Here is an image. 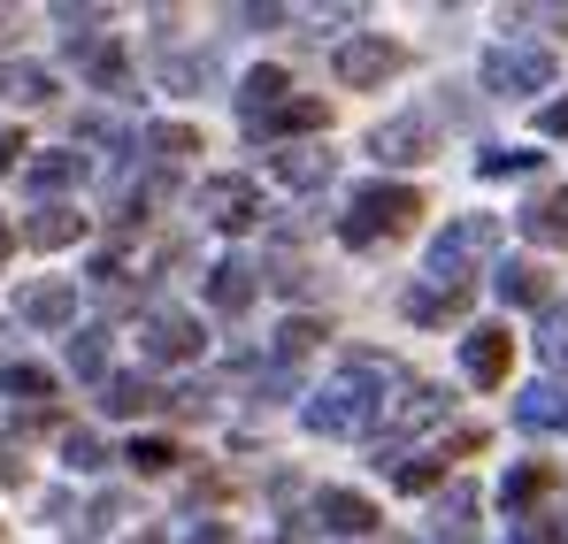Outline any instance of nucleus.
<instances>
[{
  "label": "nucleus",
  "instance_id": "nucleus-7",
  "mask_svg": "<svg viewBox=\"0 0 568 544\" xmlns=\"http://www.w3.org/2000/svg\"><path fill=\"white\" fill-rule=\"evenodd\" d=\"M392 70H399V47H392V39H377V31H369V39H346V47H338V85L369 92V85H384Z\"/></svg>",
  "mask_w": 568,
  "mask_h": 544
},
{
  "label": "nucleus",
  "instance_id": "nucleus-24",
  "mask_svg": "<svg viewBox=\"0 0 568 544\" xmlns=\"http://www.w3.org/2000/svg\"><path fill=\"white\" fill-rule=\"evenodd\" d=\"M476 522V491L469 483H446V499H438V544H462Z\"/></svg>",
  "mask_w": 568,
  "mask_h": 544
},
{
  "label": "nucleus",
  "instance_id": "nucleus-39",
  "mask_svg": "<svg viewBox=\"0 0 568 544\" xmlns=\"http://www.w3.org/2000/svg\"><path fill=\"white\" fill-rule=\"evenodd\" d=\"M23 154H31V146H23V138H16V131H0V177H8V170H16V162H23Z\"/></svg>",
  "mask_w": 568,
  "mask_h": 544
},
{
  "label": "nucleus",
  "instance_id": "nucleus-5",
  "mask_svg": "<svg viewBox=\"0 0 568 544\" xmlns=\"http://www.w3.org/2000/svg\"><path fill=\"white\" fill-rule=\"evenodd\" d=\"M200 215H207L215 230H254V223H262V192L246 177H207L200 184Z\"/></svg>",
  "mask_w": 568,
  "mask_h": 544
},
{
  "label": "nucleus",
  "instance_id": "nucleus-13",
  "mask_svg": "<svg viewBox=\"0 0 568 544\" xmlns=\"http://www.w3.org/2000/svg\"><path fill=\"white\" fill-rule=\"evenodd\" d=\"M515 422H523V430H538V438L568 430V399H561V383H523V391H515Z\"/></svg>",
  "mask_w": 568,
  "mask_h": 544
},
{
  "label": "nucleus",
  "instance_id": "nucleus-20",
  "mask_svg": "<svg viewBox=\"0 0 568 544\" xmlns=\"http://www.w3.org/2000/svg\"><path fill=\"white\" fill-rule=\"evenodd\" d=\"M207 299H215L223 315H246V307H254V269H246V261H215V269H207Z\"/></svg>",
  "mask_w": 568,
  "mask_h": 544
},
{
  "label": "nucleus",
  "instance_id": "nucleus-8",
  "mask_svg": "<svg viewBox=\"0 0 568 544\" xmlns=\"http://www.w3.org/2000/svg\"><path fill=\"white\" fill-rule=\"evenodd\" d=\"M16 315L39 322V330H70V322H78V284H62V276L23 284V291H16Z\"/></svg>",
  "mask_w": 568,
  "mask_h": 544
},
{
  "label": "nucleus",
  "instance_id": "nucleus-37",
  "mask_svg": "<svg viewBox=\"0 0 568 544\" xmlns=\"http://www.w3.org/2000/svg\"><path fill=\"white\" fill-rule=\"evenodd\" d=\"M162 78H170V85H207L215 62H207V54H178V62H162Z\"/></svg>",
  "mask_w": 568,
  "mask_h": 544
},
{
  "label": "nucleus",
  "instance_id": "nucleus-30",
  "mask_svg": "<svg viewBox=\"0 0 568 544\" xmlns=\"http://www.w3.org/2000/svg\"><path fill=\"white\" fill-rule=\"evenodd\" d=\"M546 483H554V468H515V475L499 483V499L523 514V506H538V499H546Z\"/></svg>",
  "mask_w": 568,
  "mask_h": 544
},
{
  "label": "nucleus",
  "instance_id": "nucleus-34",
  "mask_svg": "<svg viewBox=\"0 0 568 544\" xmlns=\"http://www.w3.org/2000/svg\"><path fill=\"white\" fill-rule=\"evenodd\" d=\"M62 460H70L78 475H93V468H108V445H100L93 430H70V438H62Z\"/></svg>",
  "mask_w": 568,
  "mask_h": 544
},
{
  "label": "nucleus",
  "instance_id": "nucleus-11",
  "mask_svg": "<svg viewBox=\"0 0 568 544\" xmlns=\"http://www.w3.org/2000/svg\"><path fill=\"white\" fill-rule=\"evenodd\" d=\"M507 361H515V338H507V330L476 322L469 338H462V368H469V383H507Z\"/></svg>",
  "mask_w": 568,
  "mask_h": 544
},
{
  "label": "nucleus",
  "instance_id": "nucleus-28",
  "mask_svg": "<svg viewBox=\"0 0 568 544\" xmlns=\"http://www.w3.org/2000/svg\"><path fill=\"white\" fill-rule=\"evenodd\" d=\"M23 177H31V192H62V184L85 177V162H78V154H39V162H31Z\"/></svg>",
  "mask_w": 568,
  "mask_h": 544
},
{
  "label": "nucleus",
  "instance_id": "nucleus-29",
  "mask_svg": "<svg viewBox=\"0 0 568 544\" xmlns=\"http://www.w3.org/2000/svg\"><path fill=\"white\" fill-rule=\"evenodd\" d=\"M476 170H484V177H530V170H538V154H530V146H484V154H476Z\"/></svg>",
  "mask_w": 568,
  "mask_h": 544
},
{
  "label": "nucleus",
  "instance_id": "nucleus-23",
  "mask_svg": "<svg viewBox=\"0 0 568 544\" xmlns=\"http://www.w3.org/2000/svg\"><path fill=\"white\" fill-rule=\"evenodd\" d=\"M323 123H331V107H323V100H284L254 138H292V131H323Z\"/></svg>",
  "mask_w": 568,
  "mask_h": 544
},
{
  "label": "nucleus",
  "instance_id": "nucleus-18",
  "mask_svg": "<svg viewBox=\"0 0 568 544\" xmlns=\"http://www.w3.org/2000/svg\"><path fill=\"white\" fill-rule=\"evenodd\" d=\"M469 315V284L446 291V284H415L407 291V322H462Z\"/></svg>",
  "mask_w": 568,
  "mask_h": 544
},
{
  "label": "nucleus",
  "instance_id": "nucleus-42",
  "mask_svg": "<svg viewBox=\"0 0 568 544\" xmlns=\"http://www.w3.org/2000/svg\"><path fill=\"white\" fill-rule=\"evenodd\" d=\"M139 544H154V537H139Z\"/></svg>",
  "mask_w": 568,
  "mask_h": 544
},
{
  "label": "nucleus",
  "instance_id": "nucleus-16",
  "mask_svg": "<svg viewBox=\"0 0 568 544\" xmlns=\"http://www.w3.org/2000/svg\"><path fill=\"white\" fill-rule=\"evenodd\" d=\"M23 238H31L39 254H54V246H78V238H85V215H78V207H62V199H47V207L23 223Z\"/></svg>",
  "mask_w": 568,
  "mask_h": 544
},
{
  "label": "nucleus",
  "instance_id": "nucleus-26",
  "mask_svg": "<svg viewBox=\"0 0 568 544\" xmlns=\"http://www.w3.org/2000/svg\"><path fill=\"white\" fill-rule=\"evenodd\" d=\"M70 376H85V383L108 376V330H78L70 338Z\"/></svg>",
  "mask_w": 568,
  "mask_h": 544
},
{
  "label": "nucleus",
  "instance_id": "nucleus-38",
  "mask_svg": "<svg viewBox=\"0 0 568 544\" xmlns=\"http://www.w3.org/2000/svg\"><path fill=\"white\" fill-rule=\"evenodd\" d=\"M538 123H546V138H568V100H546Z\"/></svg>",
  "mask_w": 568,
  "mask_h": 544
},
{
  "label": "nucleus",
  "instance_id": "nucleus-25",
  "mask_svg": "<svg viewBox=\"0 0 568 544\" xmlns=\"http://www.w3.org/2000/svg\"><path fill=\"white\" fill-rule=\"evenodd\" d=\"M0 399H54V376L31 361H8L0 368Z\"/></svg>",
  "mask_w": 568,
  "mask_h": 544
},
{
  "label": "nucleus",
  "instance_id": "nucleus-21",
  "mask_svg": "<svg viewBox=\"0 0 568 544\" xmlns=\"http://www.w3.org/2000/svg\"><path fill=\"white\" fill-rule=\"evenodd\" d=\"M154 399H162V391H154L146 376H100V407H108V414H146Z\"/></svg>",
  "mask_w": 568,
  "mask_h": 544
},
{
  "label": "nucleus",
  "instance_id": "nucleus-12",
  "mask_svg": "<svg viewBox=\"0 0 568 544\" xmlns=\"http://www.w3.org/2000/svg\"><path fill=\"white\" fill-rule=\"evenodd\" d=\"M284 100H292V78H284V70H246V85H239V123L262 131Z\"/></svg>",
  "mask_w": 568,
  "mask_h": 544
},
{
  "label": "nucleus",
  "instance_id": "nucleus-31",
  "mask_svg": "<svg viewBox=\"0 0 568 544\" xmlns=\"http://www.w3.org/2000/svg\"><path fill=\"white\" fill-rule=\"evenodd\" d=\"M131 468H139V475H170V468H178V445H170V438H131Z\"/></svg>",
  "mask_w": 568,
  "mask_h": 544
},
{
  "label": "nucleus",
  "instance_id": "nucleus-33",
  "mask_svg": "<svg viewBox=\"0 0 568 544\" xmlns=\"http://www.w3.org/2000/svg\"><path fill=\"white\" fill-rule=\"evenodd\" d=\"M392 483L399 491H438L446 483V460H392Z\"/></svg>",
  "mask_w": 568,
  "mask_h": 544
},
{
  "label": "nucleus",
  "instance_id": "nucleus-1",
  "mask_svg": "<svg viewBox=\"0 0 568 544\" xmlns=\"http://www.w3.org/2000/svg\"><path fill=\"white\" fill-rule=\"evenodd\" d=\"M384 383H392V368H384L377 353H354V361L300 407V422H307L315 438H362V430L377 422V407H384Z\"/></svg>",
  "mask_w": 568,
  "mask_h": 544
},
{
  "label": "nucleus",
  "instance_id": "nucleus-40",
  "mask_svg": "<svg viewBox=\"0 0 568 544\" xmlns=\"http://www.w3.org/2000/svg\"><path fill=\"white\" fill-rule=\"evenodd\" d=\"M185 544H231V530H223V522H192Z\"/></svg>",
  "mask_w": 568,
  "mask_h": 544
},
{
  "label": "nucleus",
  "instance_id": "nucleus-17",
  "mask_svg": "<svg viewBox=\"0 0 568 544\" xmlns=\"http://www.w3.org/2000/svg\"><path fill=\"white\" fill-rule=\"evenodd\" d=\"M515 223H523V238H538V246H561V238H568V192H538V199H530Z\"/></svg>",
  "mask_w": 568,
  "mask_h": 544
},
{
  "label": "nucleus",
  "instance_id": "nucleus-41",
  "mask_svg": "<svg viewBox=\"0 0 568 544\" xmlns=\"http://www.w3.org/2000/svg\"><path fill=\"white\" fill-rule=\"evenodd\" d=\"M8 246H16V230H8V223H0V261H8Z\"/></svg>",
  "mask_w": 568,
  "mask_h": 544
},
{
  "label": "nucleus",
  "instance_id": "nucleus-35",
  "mask_svg": "<svg viewBox=\"0 0 568 544\" xmlns=\"http://www.w3.org/2000/svg\"><path fill=\"white\" fill-rule=\"evenodd\" d=\"M538 353H546V368H568V315H561V307H546V322H538Z\"/></svg>",
  "mask_w": 568,
  "mask_h": 544
},
{
  "label": "nucleus",
  "instance_id": "nucleus-10",
  "mask_svg": "<svg viewBox=\"0 0 568 544\" xmlns=\"http://www.w3.org/2000/svg\"><path fill=\"white\" fill-rule=\"evenodd\" d=\"M369 154H377V162H392V170L423 162V154H430V123H423V115H392V123H377V131H369Z\"/></svg>",
  "mask_w": 568,
  "mask_h": 544
},
{
  "label": "nucleus",
  "instance_id": "nucleus-32",
  "mask_svg": "<svg viewBox=\"0 0 568 544\" xmlns=\"http://www.w3.org/2000/svg\"><path fill=\"white\" fill-rule=\"evenodd\" d=\"M146 146H154L162 162H178V154H200V131H192V123H154Z\"/></svg>",
  "mask_w": 568,
  "mask_h": 544
},
{
  "label": "nucleus",
  "instance_id": "nucleus-3",
  "mask_svg": "<svg viewBox=\"0 0 568 544\" xmlns=\"http://www.w3.org/2000/svg\"><path fill=\"white\" fill-rule=\"evenodd\" d=\"M491 246H499V223H491V215H462V223H454V230L430 246V284L462 291V276H469L476 261L491 254Z\"/></svg>",
  "mask_w": 568,
  "mask_h": 544
},
{
  "label": "nucleus",
  "instance_id": "nucleus-4",
  "mask_svg": "<svg viewBox=\"0 0 568 544\" xmlns=\"http://www.w3.org/2000/svg\"><path fill=\"white\" fill-rule=\"evenodd\" d=\"M546 85H554V54L546 47H491L484 54V92L523 100V92H546Z\"/></svg>",
  "mask_w": 568,
  "mask_h": 544
},
{
  "label": "nucleus",
  "instance_id": "nucleus-14",
  "mask_svg": "<svg viewBox=\"0 0 568 544\" xmlns=\"http://www.w3.org/2000/svg\"><path fill=\"white\" fill-rule=\"evenodd\" d=\"M270 170H277V184H292V192H315V184H331L338 154H323V146H277Z\"/></svg>",
  "mask_w": 568,
  "mask_h": 544
},
{
  "label": "nucleus",
  "instance_id": "nucleus-6",
  "mask_svg": "<svg viewBox=\"0 0 568 544\" xmlns=\"http://www.w3.org/2000/svg\"><path fill=\"white\" fill-rule=\"evenodd\" d=\"M139 346H146V361H192L200 353V322H192L185 307H154L139 322Z\"/></svg>",
  "mask_w": 568,
  "mask_h": 544
},
{
  "label": "nucleus",
  "instance_id": "nucleus-36",
  "mask_svg": "<svg viewBox=\"0 0 568 544\" xmlns=\"http://www.w3.org/2000/svg\"><path fill=\"white\" fill-rule=\"evenodd\" d=\"M315 338H323V322H307V315H292L277 330V353L284 361H300V353H315Z\"/></svg>",
  "mask_w": 568,
  "mask_h": 544
},
{
  "label": "nucleus",
  "instance_id": "nucleus-2",
  "mask_svg": "<svg viewBox=\"0 0 568 544\" xmlns=\"http://www.w3.org/2000/svg\"><path fill=\"white\" fill-rule=\"evenodd\" d=\"M415 215H423L415 184H362L354 207H346V223H338V238L346 246H377V238H399Z\"/></svg>",
  "mask_w": 568,
  "mask_h": 544
},
{
  "label": "nucleus",
  "instance_id": "nucleus-9",
  "mask_svg": "<svg viewBox=\"0 0 568 544\" xmlns=\"http://www.w3.org/2000/svg\"><path fill=\"white\" fill-rule=\"evenodd\" d=\"M430 422H446V391H438V383H407V391L392 399V438H384V453H399V438H415V430H430Z\"/></svg>",
  "mask_w": 568,
  "mask_h": 544
},
{
  "label": "nucleus",
  "instance_id": "nucleus-27",
  "mask_svg": "<svg viewBox=\"0 0 568 544\" xmlns=\"http://www.w3.org/2000/svg\"><path fill=\"white\" fill-rule=\"evenodd\" d=\"M70 47H78V62H85L93 85H123V47H100V39H70Z\"/></svg>",
  "mask_w": 568,
  "mask_h": 544
},
{
  "label": "nucleus",
  "instance_id": "nucleus-22",
  "mask_svg": "<svg viewBox=\"0 0 568 544\" xmlns=\"http://www.w3.org/2000/svg\"><path fill=\"white\" fill-rule=\"evenodd\" d=\"M0 92H8L16 107H39V100H54V78H47L39 62H0Z\"/></svg>",
  "mask_w": 568,
  "mask_h": 544
},
{
  "label": "nucleus",
  "instance_id": "nucleus-15",
  "mask_svg": "<svg viewBox=\"0 0 568 544\" xmlns=\"http://www.w3.org/2000/svg\"><path fill=\"white\" fill-rule=\"evenodd\" d=\"M315 522L338 530V537H369V530H377V506H369L362 491H323V499H315Z\"/></svg>",
  "mask_w": 568,
  "mask_h": 544
},
{
  "label": "nucleus",
  "instance_id": "nucleus-19",
  "mask_svg": "<svg viewBox=\"0 0 568 544\" xmlns=\"http://www.w3.org/2000/svg\"><path fill=\"white\" fill-rule=\"evenodd\" d=\"M491 291H499L507 307H546V269H538V261H499V269H491Z\"/></svg>",
  "mask_w": 568,
  "mask_h": 544
}]
</instances>
